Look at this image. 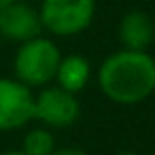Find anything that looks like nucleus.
I'll use <instances>...</instances> for the list:
<instances>
[{"mask_svg":"<svg viewBox=\"0 0 155 155\" xmlns=\"http://www.w3.org/2000/svg\"><path fill=\"white\" fill-rule=\"evenodd\" d=\"M96 83L102 96L115 104H140L155 94V58L149 51L119 49L102 60Z\"/></svg>","mask_w":155,"mask_h":155,"instance_id":"f257e3e1","label":"nucleus"},{"mask_svg":"<svg viewBox=\"0 0 155 155\" xmlns=\"http://www.w3.org/2000/svg\"><path fill=\"white\" fill-rule=\"evenodd\" d=\"M62 60V51L55 41L47 36H34L26 43H19L13 58L15 79L28 85L30 89H41L51 85Z\"/></svg>","mask_w":155,"mask_h":155,"instance_id":"f03ea898","label":"nucleus"},{"mask_svg":"<svg viewBox=\"0 0 155 155\" xmlns=\"http://www.w3.org/2000/svg\"><path fill=\"white\" fill-rule=\"evenodd\" d=\"M38 17L43 30L51 36H77L94 24L96 0H43Z\"/></svg>","mask_w":155,"mask_h":155,"instance_id":"7ed1b4c3","label":"nucleus"},{"mask_svg":"<svg viewBox=\"0 0 155 155\" xmlns=\"http://www.w3.org/2000/svg\"><path fill=\"white\" fill-rule=\"evenodd\" d=\"M81 117V102L77 94H70L55 83L34 91V121L49 130H66Z\"/></svg>","mask_w":155,"mask_h":155,"instance_id":"20e7f679","label":"nucleus"},{"mask_svg":"<svg viewBox=\"0 0 155 155\" xmlns=\"http://www.w3.org/2000/svg\"><path fill=\"white\" fill-rule=\"evenodd\" d=\"M34 121V89L15 77H0V132H15Z\"/></svg>","mask_w":155,"mask_h":155,"instance_id":"39448f33","label":"nucleus"},{"mask_svg":"<svg viewBox=\"0 0 155 155\" xmlns=\"http://www.w3.org/2000/svg\"><path fill=\"white\" fill-rule=\"evenodd\" d=\"M41 17L38 9L26 5V2H11L0 11V36L13 41V43H26L34 36H41Z\"/></svg>","mask_w":155,"mask_h":155,"instance_id":"423d86ee","label":"nucleus"},{"mask_svg":"<svg viewBox=\"0 0 155 155\" xmlns=\"http://www.w3.org/2000/svg\"><path fill=\"white\" fill-rule=\"evenodd\" d=\"M117 36L121 49L147 51L155 41V24L144 11H130L121 17Z\"/></svg>","mask_w":155,"mask_h":155,"instance_id":"0eeeda50","label":"nucleus"},{"mask_svg":"<svg viewBox=\"0 0 155 155\" xmlns=\"http://www.w3.org/2000/svg\"><path fill=\"white\" fill-rule=\"evenodd\" d=\"M91 81V64L85 55L81 53H70V55H62L58 72L53 83L70 94H81Z\"/></svg>","mask_w":155,"mask_h":155,"instance_id":"6e6552de","label":"nucleus"},{"mask_svg":"<svg viewBox=\"0 0 155 155\" xmlns=\"http://www.w3.org/2000/svg\"><path fill=\"white\" fill-rule=\"evenodd\" d=\"M55 149H58L55 134H53V130H49L45 125H34L24 134L21 151L26 155H51Z\"/></svg>","mask_w":155,"mask_h":155,"instance_id":"1a4fd4ad","label":"nucleus"},{"mask_svg":"<svg viewBox=\"0 0 155 155\" xmlns=\"http://www.w3.org/2000/svg\"><path fill=\"white\" fill-rule=\"evenodd\" d=\"M51 155H87V153L83 149H77V147H62V149L58 147Z\"/></svg>","mask_w":155,"mask_h":155,"instance_id":"9d476101","label":"nucleus"},{"mask_svg":"<svg viewBox=\"0 0 155 155\" xmlns=\"http://www.w3.org/2000/svg\"><path fill=\"white\" fill-rule=\"evenodd\" d=\"M0 155H26L21 149H15V151H5V153H0Z\"/></svg>","mask_w":155,"mask_h":155,"instance_id":"9b49d317","label":"nucleus"},{"mask_svg":"<svg viewBox=\"0 0 155 155\" xmlns=\"http://www.w3.org/2000/svg\"><path fill=\"white\" fill-rule=\"evenodd\" d=\"M11 2H15V0H0V11H2L5 7H9Z\"/></svg>","mask_w":155,"mask_h":155,"instance_id":"f8f14e48","label":"nucleus"},{"mask_svg":"<svg viewBox=\"0 0 155 155\" xmlns=\"http://www.w3.org/2000/svg\"><path fill=\"white\" fill-rule=\"evenodd\" d=\"M115 155H140V153H134V151H121V153H115Z\"/></svg>","mask_w":155,"mask_h":155,"instance_id":"ddd939ff","label":"nucleus"}]
</instances>
